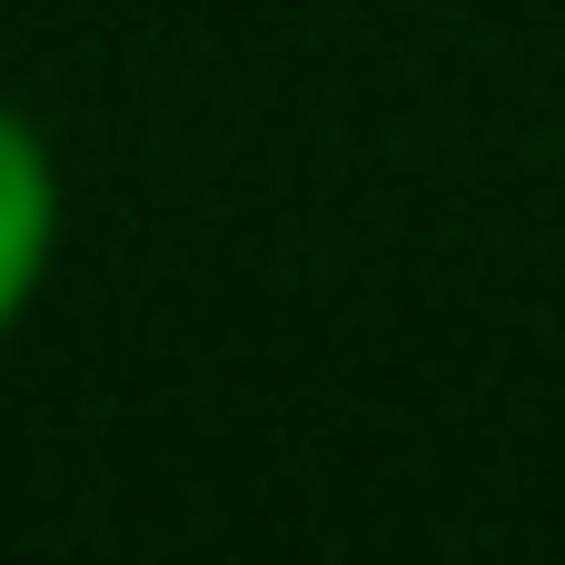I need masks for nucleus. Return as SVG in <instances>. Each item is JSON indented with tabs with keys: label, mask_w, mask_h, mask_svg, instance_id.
<instances>
[{
	"label": "nucleus",
	"mask_w": 565,
	"mask_h": 565,
	"mask_svg": "<svg viewBox=\"0 0 565 565\" xmlns=\"http://www.w3.org/2000/svg\"><path fill=\"white\" fill-rule=\"evenodd\" d=\"M50 258H60V159L40 119L0 99V338L40 308Z\"/></svg>",
	"instance_id": "nucleus-1"
}]
</instances>
